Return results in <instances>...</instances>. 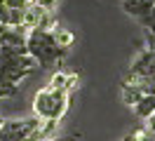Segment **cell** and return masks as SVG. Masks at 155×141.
I'll return each mask as SVG.
<instances>
[{
  "instance_id": "obj_1",
  "label": "cell",
  "mask_w": 155,
  "mask_h": 141,
  "mask_svg": "<svg viewBox=\"0 0 155 141\" xmlns=\"http://www.w3.org/2000/svg\"><path fill=\"white\" fill-rule=\"evenodd\" d=\"M26 49L35 59L38 68H52V66L61 64L64 56L68 54V49L57 45L52 31H40V28H33L26 33Z\"/></svg>"
},
{
  "instance_id": "obj_2",
  "label": "cell",
  "mask_w": 155,
  "mask_h": 141,
  "mask_svg": "<svg viewBox=\"0 0 155 141\" xmlns=\"http://www.w3.org/2000/svg\"><path fill=\"white\" fill-rule=\"evenodd\" d=\"M68 106H71V94L66 89H57L45 85L35 99H33V115H38L40 120H61L66 115Z\"/></svg>"
},
{
  "instance_id": "obj_3",
  "label": "cell",
  "mask_w": 155,
  "mask_h": 141,
  "mask_svg": "<svg viewBox=\"0 0 155 141\" xmlns=\"http://www.w3.org/2000/svg\"><path fill=\"white\" fill-rule=\"evenodd\" d=\"M120 7L125 9L129 17L143 19L146 14H150V12L155 9V0H122Z\"/></svg>"
},
{
  "instance_id": "obj_4",
  "label": "cell",
  "mask_w": 155,
  "mask_h": 141,
  "mask_svg": "<svg viewBox=\"0 0 155 141\" xmlns=\"http://www.w3.org/2000/svg\"><path fill=\"white\" fill-rule=\"evenodd\" d=\"M24 14L21 9H14L5 2H0V24L7 28H24Z\"/></svg>"
},
{
  "instance_id": "obj_5",
  "label": "cell",
  "mask_w": 155,
  "mask_h": 141,
  "mask_svg": "<svg viewBox=\"0 0 155 141\" xmlns=\"http://www.w3.org/2000/svg\"><path fill=\"white\" fill-rule=\"evenodd\" d=\"M134 113L139 120H148L150 115H155V94H148V96H143L141 101L134 106Z\"/></svg>"
},
{
  "instance_id": "obj_6",
  "label": "cell",
  "mask_w": 155,
  "mask_h": 141,
  "mask_svg": "<svg viewBox=\"0 0 155 141\" xmlns=\"http://www.w3.org/2000/svg\"><path fill=\"white\" fill-rule=\"evenodd\" d=\"M143 96H146V94L141 92L139 87H129V85H122V101H125L127 106H132V108H134V106L141 101Z\"/></svg>"
},
{
  "instance_id": "obj_7",
  "label": "cell",
  "mask_w": 155,
  "mask_h": 141,
  "mask_svg": "<svg viewBox=\"0 0 155 141\" xmlns=\"http://www.w3.org/2000/svg\"><path fill=\"white\" fill-rule=\"evenodd\" d=\"M52 35H54V40H57L59 47H64V49H68V47L73 45V40H75V35L68 31V28H52Z\"/></svg>"
},
{
  "instance_id": "obj_8",
  "label": "cell",
  "mask_w": 155,
  "mask_h": 141,
  "mask_svg": "<svg viewBox=\"0 0 155 141\" xmlns=\"http://www.w3.org/2000/svg\"><path fill=\"white\" fill-rule=\"evenodd\" d=\"M66 82H68V73H61V71H57V73L49 78V87H57V89H66Z\"/></svg>"
},
{
  "instance_id": "obj_9",
  "label": "cell",
  "mask_w": 155,
  "mask_h": 141,
  "mask_svg": "<svg viewBox=\"0 0 155 141\" xmlns=\"http://www.w3.org/2000/svg\"><path fill=\"white\" fill-rule=\"evenodd\" d=\"M2 2L10 5V7H14V9H21V12H26V9H31L35 5V0H2Z\"/></svg>"
},
{
  "instance_id": "obj_10",
  "label": "cell",
  "mask_w": 155,
  "mask_h": 141,
  "mask_svg": "<svg viewBox=\"0 0 155 141\" xmlns=\"http://www.w3.org/2000/svg\"><path fill=\"white\" fill-rule=\"evenodd\" d=\"M35 5H38V7H42V9H57L59 0H35Z\"/></svg>"
},
{
  "instance_id": "obj_11",
  "label": "cell",
  "mask_w": 155,
  "mask_h": 141,
  "mask_svg": "<svg viewBox=\"0 0 155 141\" xmlns=\"http://www.w3.org/2000/svg\"><path fill=\"white\" fill-rule=\"evenodd\" d=\"M2 122H5V120H2V118H0V127H2Z\"/></svg>"
},
{
  "instance_id": "obj_12",
  "label": "cell",
  "mask_w": 155,
  "mask_h": 141,
  "mask_svg": "<svg viewBox=\"0 0 155 141\" xmlns=\"http://www.w3.org/2000/svg\"><path fill=\"white\" fill-rule=\"evenodd\" d=\"M52 141H54V139H52Z\"/></svg>"
}]
</instances>
